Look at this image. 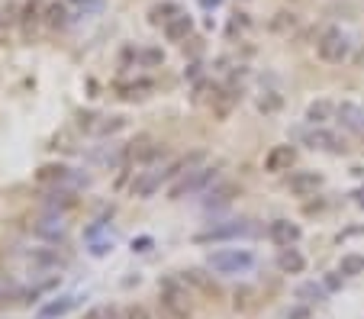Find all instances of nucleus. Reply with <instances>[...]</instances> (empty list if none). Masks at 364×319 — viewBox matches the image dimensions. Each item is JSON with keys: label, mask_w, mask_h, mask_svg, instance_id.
<instances>
[{"label": "nucleus", "mask_w": 364, "mask_h": 319, "mask_svg": "<svg viewBox=\"0 0 364 319\" xmlns=\"http://www.w3.org/2000/svg\"><path fill=\"white\" fill-rule=\"evenodd\" d=\"M303 142H307L309 149H319V152H332V155H342L345 152V142L338 139L336 132H326V129H313L303 136Z\"/></svg>", "instance_id": "6e6552de"}, {"label": "nucleus", "mask_w": 364, "mask_h": 319, "mask_svg": "<svg viewBox=\"0 0 364 319\" xmlns=\"http://www.w3.org/2000/svg\"><path fill=\"white\" fill-rule=\"evenodd\" d=\"M277 268L284 274H300L303 271V268H307V258H303V255L297 252V248H280V255H277Z\"/></svg>", "instance_id": "4468645a"}, {"label": "nucleus", "mask_w": 364, "mask_h": 319, "mask_svg": "<svg viewBox=\"0 0 364 319\" xmlns=\"http://www.w3.org/2000/svg\"><path fill=\"white\" fill-rule=\"evenodd\" d=\"M332 110H336V107L329 104V100H316V104L307 107V120L313 122V126H319V122H326L329 116H332Z\"/></svg>", "instance_id": "412c9836"}, {"label": "nucleus", "mask_w": 364, "mask_h": 319, "mask_svg": "<svg viewBox=\"0 0 364 319\" xmlns=\"http://www.w3.org/2000/svg\"><path fill=\"white\" fill-rule=\"evenodd\" d=\"M190 29H194V19L187 13H178L171 23H165V36H168V42H184Z\"/></svg>", "instance_id": "f3484780"}, {"label": "nucleus", "mask_w": 364, "mask_h": 319, "mask_svg": "<svg viewBox=\"0 0 364 319\" xmlns=\"http://www.w3.org/2000/svg\"><path fill=\"white\" fill-rule=\"evenodd\" d=\"M33 233H36L39 239H48V242H58V239H65V223H62L58 216H48V219H39Z\"/></svg>", "instance_id": "2eb2a0df"}, {"label": "nucleus", "mask_w": 364, "mask_h": 319, "mask_svg": "<svg viewBox=\"0 0 364 319\" xmlns=\"http://www.w3.org/2000/svg\"><path fill=\"white\" fill-rule=\"evenodd\" d=\"M268 235H271L274 245L287 248V245L300 242V226H297V223H287V219H274L271 229H268Z\"/></svg>", "instance_id": "9b49d317"}, {"label": "nucleus", "mask_w": 364, "mask_h": 319, "mask_svg": "<svg viewBox=\"0 0 364 319\" xmlns=\"http://www.w3.org/2000/svg\"><path fill=\"white\" fill-rule=\"evenodd\" d=\"M46 19H48V26H65V23H68V10L65 7H62V3H52V7H48L46 10Z\"/></svg>", "instance_id": "bb28decb"}, {"label": "nucleus", "mask_w": 364, "mask_h": 319, "mask_svg": "<svg viewBox=\"0 0 364 319\" xmlns=\"http://www.w3.org/2000/svg\"><path fill=\"white\" fill-rule=\"evenodd\" d=\"M322 188V174L316 171H293L290 174V190L297 194V197H309V194H316Z\"/></svg>", "instance_id": "1a4fd4ad"}, {"label": "nucleus", "mask_w": 364, "mask_h": 319, "mask_svg": "<svg viewBox=\"0 0 364 319\" xmlns=\"http://www.w3.org/2000/svg\"><path fill=\"white\" fill-rule=\"evenodd\" d=\"M78 203L75 197V190H68V188H55L52 194L46 197V210L48 213H62V210H71Z\"/></svg>", "instance_id": "ddd939ff"}, {"label": "nucleus", "mask_w": 364, "mask_h": 319, "mask_svg": "<svg viewBox=\"0 0 364 319\" xmlns=\"http://www.w3.org/2000/svg\"><path fill=\"white\" fill-rule=\"evenodd\" d=\"M319 58L329 62V65H342L348 58V39L338 29H329L326 36L319 39Z\"/></svg>", "instance_id": "20e7f679"}, {"label": "nucleus", "mask_w": 364, "mask_h": 319, "mask_svg": "<svg viewBox=\"0 0 364 319\" xmlns=\"http://www.w3.org/2000/svg\"><path fill=\"white\" fill-rule=\"evenodd\" d=\"M158 155V145L149 139V136H136V139L126 145V158H132V161H152Z\"/></svg>", "instance_id": "f8f14e48"}, {"label": "nucleus", "mask_w": 364, "mask_h": 319, "mask_svg": "<svg viewBox=\"0 0 364 319\" xmlns=\"http://www.w3.org/2000/svg\"><path fill=\"white\" fill-rule=\"evenodd\" d=\"M245 233H248V223H245V219H235V223H229V226H216L213 233L197 235V242H213V239H229V235H245Z\"/></svg>", "instance_id": "a211bd4d"}, {"label": "nucleus", "mask_w": 364, "mask_h": 319, "mask_svg": "<svg viewBox=\"0 0 364 319\" xmlns=\"http://www.w3.org/2000/svg\"><path fill=\"white\" fill-rule=\"evenodd\" d=\"M216 178L213 168H187L184 174H181L178 184H171L168 190V200H181V197H190V194H197V190H203L210 181Z\"/></svg>", "instance_id": "f03ea898"}, {"label": "nucleus", "mask_w": 364, "mask_h": 319, "mask_svg": "<svg viewBox=\"0 0 364 319\" xmlns=\"http://www.w3.org/2000/svg\"><path fill=\"white\" fill-rule=\"evenodd\" d=\"M71 181H75V171L68 168V165H58V161L42 165V168L36 171V184H42V188H65Z\"/></svg>", "instance_id": "39448f33"}, {"label": "nucleus", "mask_w": 364, "mask_h": 319, "mask_svg": "<svg viewBox=\"0 0 364 319\" xmlns=\"http://www.w3.org/2000/svg\"><path fill=\"white\" fill-rule=\"evenodd\" d=\"M52 149H62V152H75V145H71V136H68V132H58L55 139H52Z\"/></svg>", "instance_id": "c756f323"}, {"label": "nucleus", "mask_w": 364, "mask_h": 319, "mask_svg": "<svg viewBox=\"0 0 364 319\" xmlns=\"http://www.w3.org/2000/svg\"><path fill=\"white\" fill-rule=\"evenodd\" d=\"M39 17H42V3H39V0H29L26 10H23V29L33 33V26L39 23Z\"/></svg>", "instance_id": "393cba45"}, {"label": "nucleus", "mask_w": 364, "mask_h": 319, "mask_svg": "<svg viewBox=\"0 0 364 319\" xmlns=\"http://www.w3.org/2000/svg\"><path fill=\"white\" fill-rule=\"evenodd\" d=\"M336 113H338V122H342L345 129H355V132L364 129V110L358 104H342Z\"/></svg>", "instance_id": "dca6fc26"}, {"label": "nucleus", "mask_w": 364, "mask_h": 319, "mask_svg": "<svg viewBox=\"0 0 364 319\" xmlns=\"http://www.w3.org/2000/svg\"><path fill=\"white\" fill-rule=\"evenodd\" d=\"M271 26L277 29V33H284V29H293V26H297V19H293V13H277V19H274Z\"/></svg>", "instance_id": "c85d7f7f"}, {"label": "nucleus", "mask_w": 364, "mask_h": 319, "mask_svg": "<svg viewBox=\"0 0 364 319\" xmlns=\"http://www.w3.org/2000/svg\"><path fill=\"white\" fill-rule=\"evenodd\" d=\"M152 248V239L149 235H139V239H132V252H149Z\"/></svg>", "instance_id": "2f4dec72"}, {"label": "nucleus", "mask_w": 364, "mask_h": 319, "mask_svg": "<svg viewBox=\"0 0 364 319\" xmlns=\"http://www.w3.org/2000/svg\"><path fill=\"white\" fill-rule=\"evenodd\" d=\"M255 264V255L252 252H239V248H226V252H216L210 258V268L219 274H239V271H248Z\"/></svg>", "instance_id": "7ed1b4c3"}, {"label": "nucleus", "mask_w": 364, "mask_h": 319, "mask_svg": "<svg viewBox=\"0 0 364 319\" xmlns=\"http://www.w3.org/2000/svg\"><path fill=\"white\" fill-rule=\"evenodd\" d=\"M235 194H239V188H235V184H219V188H216L213 194L203 200V203L210 210H223V207H229V203H233Z\"/></svg>", "instance_id": "6ab92c4d"}, {"label": "nucleus", "mask_w": 364, "mask_h": 319, "mask_svg": "<svg viewBox=\"0 0 364 319\" xmlns=\"http://www.w3.org/2000/svg\"><path fill=\"white\" fill-rule=\"evenodd\" d=\"M110 252H113V239H110V242L103 239V242H93V245H91V255H93V258H103V255H110Z\"/></svg>", "instance_id": "7c9ffc66"}, {"label": "nucleus", "mask_w": 364, "mask_h": 319, "mask_svg": "<svg viewBox=\"0 0 364 319\" xmlns=\"http://www.w3.org/2000/svg\"><path fill=\"white\" fill-rule=\"evenodd\" d=\"M168 181V168H149L132 181V197H152L155 190Z\"/></svg>", "instance_id": "423d86ee"}, {"label": "nucleus", "mask_w": 364, "mask_h": 319, "mask_svg": "<svg viewBox=\"0 0 364 319\" xmlns=\"http://www.w3.org/2000/svg\"><path fill=\"white\" fill-rule=\"evenodd\" d=\"M355 200H358V207H364V190H358V194H355Z\"/></svg>", "instance_id": "c9c22d12"}, {"label": "nucleus", "mask_w": 364, "mask_h": 319, "mask_svg": "<svg viewBox=\"0 0 364 319\" xmlns=\"http://www.w3.org/2000/svg\"><path fill=\"white\" fill-rule=\"evenodd\" d=\"M122 126H126L122 116H100L97 126H93V132H97V136H113V132H120Z\"/></svg>", "instance_id": "5701e85b"}, {"label": "nucleus", "mask_w": 364, "mask_h": 319, "mask_svg": "<svg viewBox=\"0 0 364 319\" xmlns=\"http://www.w3.org/2000/svg\"><path fill=\"white\" fill-rule=\"evenodd\" d=\"M297 161V149L293 145H274L268 155H264V171L271 174H280V171H290Z\"/></svg>", "instance_id": "0eeeda50"}, {"label": "nucleus", "mask_w": 364, "mask_h": 319, "mask_svg": "<svg viewBox=\"0 0 364 319\" xmlns=\"http://www.w3.org/2000/svg\"><path fill=\"white\" fill-rule=\"evenodd\" d=\"M158 310L165 319H190L194 303H190V291H187L184 274L181 277H165L161 281V300Z\"/></svg>", "instance_id": "f257e3e1"}, {"label": "nucleus", "mask_w": 364, "mask_h": 319, "mask_svg": "<svg viewBox=\"0 0 364 319\" xmlns=\"http://www.w3.org/2000/svg\"><path fill=\"white\" fill-rule=\"evenodd\" d=\"M184 281L187 284H194L197 291H203L206 297H219V287H216V281H210L200 268H190V271H184Z\"/></svg>", "instance_id": "aec40b11"}, {"label": "nucleus", "mask_w": 364, "mask_h": 319, "mask_svg": "<svg viewBox=\"0 0 364 319\" xmlns=\"http://www.w3.org/2000/svg\"><path fill=\"white\" fill-rule=\"evenodd\" d=\"M361 271H364V255H345L342 264H338V274H345V277H355Z\"/></svg>", "instance_id": "b1692460"}, {"label": "nucleus", "mask_w": 364, "mask_h": 319, "mask_svg": "<svg viewBox=\"0 0 364 319\" xmlns=\"http://www.w3.org/2000/svg\"><path fill=\"white\" fill-rule=\"evenodd\" d=\"M290 319H307V310H293L290 313Z\"/></svg>", "instance_id": "f704fd0d"}, {"label": "nucleus", "mask_w": 364, "mask_h": 319, "mask_svg": "<svg viewBox=\"0 0 364 319\" xmlns=\"http://www.w3.org/2000/svg\"><path fill=\"white\" fill-rule=\"evenodd\" d=\"M297 297L307 303H322L326 300V291H322L319 284H303V287H297Z\"/></svg>", "instance_id": "a878e982"}, {"label": "nucleus", "mask_w": 364, "mask_h": 319, "mask_svg": "<svg viewBox=\"0 0 364 319\" xmlns=\"http://www.w3.org/2000/svg\"><path fill=\"white\" fill-rule=\"evenodd\" d=\"M120 313H116V307L113 303H100V307H93V310H87L84 319H116Z\"/></svg>", "instance_id": "cd10ccee"}, {"label": "nucleus", "mask_w": 364, "mask_h": 319, "mask_svg": "<svg viewBox=\"0 0 364 319\" xmlns=\"http://www.w3.org/2000/svg\"><path fill=\"white\" fill-rule=\"evenodd\" d=\"M78 300H81V293H62V297H55V300H48L42 310H39V319H58L65 316V313H71L78 307Z\"/></svg>", "instance_id": "9d476101"}, {"label": "nucleus", "mask_w": 364, "mask_h": 319, "mask_svg": "<svg viewBox=\"0 0 364 319\" xmlns=\"http://www.w3.org/2000/svg\"><path fill=\"white\" fill-rule=\"evenodd\" d=\"M200 3H203V7H210V3H213V7H216V3H219V0H200Z\"/></svg>", "instance_id": "e433bc0d"}, {"label": "nucleus", "mask_w": 364, "mask_h": 319, "mask_svg": "<svg viewBox=\"0 0 364 319\" xmlns=\"http://www.w3.org/2000/svg\"><path fill=\"white\" fill-rule=\"evenodd\" d=\"M126 319H152V316L145 307H129V310H126Z\"/></svg>", "instance_id": "72a5a7b5"}, {"label": "nucleus", "mask_w": 364, "mask_h": 319, "mask_svg": "<svg viewBox=\"0 0 364 319\" xmlns=\"http://www.w3.org/2000/svg\"><path fill=\"white\" fill-rule=\"evenodd\" d=\"M181 10L174 7V3H155V7L149 10V19L152 23H155V26H158V23H171V19L178 17Z\"/></svg>", "instance_id": "4be33fe9"}, {"label": "nucleus", "mask_w": 364, "mask_h": 319, "mask_svg": "<svg viewBox=\"0 0 364 319\" xmlns=\"http://www.w3.org/2000/svg\"><path fill=\"white\" fill-rule=\"evenodd\" d=\"M142 62H149V65H158V62H165V55H161L158 48H149V52H142Z\"/></svg>", "instance_id": "473e14b6"}]
</instances>
